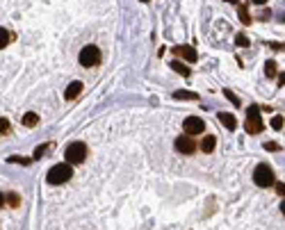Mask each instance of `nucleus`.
I'll return each instance as SVG.
<instances>
[{"label":"nucleus","mask_w":285,"mask_h":230,"mask_svg":"<svg viewBox=\"0 0 285 230\" xmlns=\"http://www.w3.org/2000/svg\"><path fill=\"white\" fill-rule=\"evenodd\" d=\"M7 44H9V32L0 28V48H5Z\"/></svg>","instance_id":"18"},{"label":"nucleus","mask_w":285,"mask_h":230,"mask_svg":"<svg viewBox=\"0 0 285 230\" xmlns=\"http://www.w3.org/2000/svg\"><path fill=\"white\" fill-rule=\"evenodd\" d=\"M64 157H67V164H80L87 160V146H84L83 141H73V144H68L67 150H64Z\"/></svg>","instance_id":"3"},{"label":"nucleus","mask_w":285,"mask_h":230,"mask_svg":"<svg viewBox=\"0 0 285 230\" xmlns=\"http://www.w3.org/2000/svg\"><path fill=\"white\" fill-rule=\"evenodd\" d=\"M235 44H237V46H242V48H247V46H249L247 34H237V37H235Z\"/></svg>","instance_id":"20"},{"label":"nucleus","mask_w":285,"mask_h":230,"mask_svg":"<svg viewBox=\"0 0 285 230\" xmlns=\"http://www.w3.org/2000/svg\"><path fill=\"white\" fill-rule=\"evenodd\" d=\"M274 187H276V194L285 196V185H283V182H274Z\"/></svg>","instance_id":"24"},{"label":"nucleus","mask_w":285,"mask_h":230,"mask_svg":"<svg viewBox=\"0 0 285 230\" xmlns=\"http://www.w3.org/2000/svg\"><path fill=\"white\" fill-rule=\"evenodd\" d=\"M71 176H73V166H71V164H55L53 169L48 171L46 180H48L50 185H64V182L71 180Z\"/></svg>","instance_id":"1"},{"label":"nucleus","mask_w":285,"mask_h":230,"mask_svg":"<svg viewBox=\"0 0 285 230\" xmlns=\"http://www.w3.org/2000/svg\"><path fill=\"white\" fill-rule=\"evenodd\" d=\"M9 205H14V208H16V205H18V196H16V194H9Z\"/></svg>","instance_id":"26"},{"label":"nucleus","mask_w":285,"mask_h":230,"mask_svg":"<svg viewBox=\"0 0 285 230\" xmlns=\"http://www.w3.org/2000/svg\"><path fill=\"white\" fill-rule=\"evenodd\" d=\"M176 150H178V153H183V155H192V153L196 150L194 139H192L189 134H180L178 139H176Z\"/></svg>","instance_id":"7"},{"label":"nucleus","mask_w":285,"mask_h":230,"mask_svg":"<svg viewBox=\"0 0 285 230\" xmlns=\"http://www.w3.org/2000/svg\"><path fill=\"white\" fill-rule=\"evenodd\" d=\"M281 212H283V214H285V200H283V203H281Z\"/></svg>","instance_id":"32"},{"label":"nucleus","mask_w":285,"mask_h":230,"mask_svg":"<svg viewBox=\"0 0 285 230\" xmlns=\"http://www.w3.org/2000/svg\"><path fill=\"white\" fill-rule=\"evenodd\" d=\"M237 14H240V18H242V23H244V25H251V16H249V12H247V7H244V5H237Z\"/></svg>","instance_id":"16"},{"label":"nucleus","mask_w":285,"mask_h":230,"mask_svg":"<svg viewBox=\"0 0 285 230\" xmlns=\"http://www.w3.org/2000/svg\"><path fill=\"white\" fill-rule=\"evenodd\" d=\"M139 2H149V0H139Z\"/></svg>","instance_id":"33"},{"label":"nucleus","mask_w":285,"mask_h":230,"mask_svg":"<svg viewBox=\"0 0 285 230\" xmlns=\"http://www.w3.org/2000/svg\"><path fill=\"white\" fill-rule=\"evenodd\" d=\"M173 55H178V57H183L185 62H196L199 60V55H196V50H194V46H176L173 48Z\"/></svg>","instance_id":"8"},{"label":"nucleus","mask_w":285,"mask_h":230,"mask_svg":"<svg viewBox=\"0 0 285 230\" xmlns=\"http://www.w3.org/2000/svg\"><path fill=\"white\" fill-rule=\"evenodd\" d=\"M48 148V144H44V146H39V148H34V157H41L44 155V150Z\"/></svg>","instance_id":"25"},{"label":"nucleus","mask_w":285,"mask_h":230,"mask_svg":"<svg viewBox=\"0 0 285 230\" xmlns=\"http://www.w3.org/2000/svg\"><path fill=\"white\" fill-rule=\"evenodd\" d=\"M80 91H83V82H71V84H68L67 87V91H64V98H67V100H73V98H78L80 96Z\"/></svg>","instance_id":"9"},{"label":"nucleus","mask_w":285,"mask_h":230,"mask_svg":"<svg viewBox=\"0 0 285 230\" xmlns=\"http://www.w3.org/2000/svg\"><path fill=\"white\" fill-rule=\"evenodd\" d=\"M7 132H9V121L0 116V137H2V134H7Z\"/></svg>","instance_id":"19"},{"label":"nucleus","mask_w":285,"mask_h":230,"mask_svg":"<svg viewBox=\"0 0 285 230\" xmlns=\"http://www.w3.org/2000/svg\"><path fill=\"white\" fill-rule=\"evenodd\" d=\"M253 182L258 187H271L274 182H276V178H274V171L267 166V164H258L253 171Z\"/></svg>","instance_id":"4"},{"label":"nucleus","mask_w":285,"mask_h":230,"mask_svg":"<svg viewBox=\"0 0 285 230\" xmlns=\"http://www.w3.org/2000/svg\"><path fill=\"white\" fill-rule=\"evenodd\" d=\"M263 116H260V107L258 105H249L247 110V123H244V130L249 134H260L263 132Z\"/></svg>","instance_id":"2"},{"label":"nucleus","mask_w":285,"mask_h":230,"mask_svg":"<svg viewBox=\"0 0 285 230\" xmlns=\"http://www.w3.org/2000/svg\"><path fill=\"white\" fill-rule=\"evenodd\" d=\"M217 146V137L215 134H205L201 139V153H212Z\"/></svg>","instance_id":"10"},{"label":"nucleus","mask_w":285,"mask_h":230,"mask_svg":"<svg viewBox=\"0 0 285 230\" xmlns=\"http://www.w3.org/2000/svg\"><path fill=\"white\" fill-rule=\"evenodd\" d=\"M169 66L173 68V71H176V73H180V75H185V78H187L189 73H192V71H189V66H185V64H183V62H178V60H173V62H169Z\"/></svg>","instance_id":"12"},{"label":"nucleus","mask_w":285,"mask_h":230,"mask_svg":"<svg viewBox=\"0 0 285 230\" xmlns=\"http://www.w3.org/2000/svg\"><path fill=\"white\" fill-rule=\"evenodd\" d=\"M271 48L274 50H285V44H271Z\"/></svg>","instance_id":"27"},{"label":"nucleus","mask_w":285,"mask_h":230,"mask_svg":"<svg viewBox=\"0 0 285 230\" xmlns=\"http://www.w3.org/2000/svg\"><path fill=\"white\" fill-rule=\"evenodd\" d=\"M271 128H274V130H281V128H283V116H274V119H271Z\"/></svg>","instance_id":"21"},{"label":"nucleus","mask_w":285,"mask_h":230,"mask_svg":"<svg viewBox=\"0 0 285 230\" xmlns=\"http://www.w3.org/2000/svg\"><path fill=\"white\" fill-rule=\"evenodd\" d=\"M226 2H231V5H235V7L240 5V0H226Z\"/></svg>","instance_id":"29"},{"label":"nucleus","mask_w":285,"mask_h":230,"mask_svg":"<svg viewBox=\"0 0 285 230\" xmlns=\"http://www.w3.org/2000/svg\"><path fill=\"white\" fill-rule=\"evenodd\" d=\"M278 84H281V87L285 84V73H281V75H278Z\"/></svg>","instance_id":"28"},{"label":"nucleus","mask_w":285,"mask_h":230,"mask_svg":"<svg viewBox=\"0 0 285 230\" xmlns=\"http://www.w3.org/2000/svg\"><path fill=\"white\" fill-rule=\"evenodd\" d=\"M251 2H255V5H265L267 0H251Z\"/></svg>","instance_id":"30"},{"label":"nucleus","mask_w":285,"mask_h":230,"mask_svg":"<svg viewBox=\"0 0 285 230\" xmlns=\"http://www.w3.org/2000/svg\"><path fill=\"white\" fill-rule=\"evenodd\" d=\"M2 203H5V196H2V194H0V208H2Z\"/></svg>","instance_id":"31"},{"label":"nucleus","mask_w":285,"mask_h":230,"mask_svg":"<svg viewBox=\"0 0 285 230\" xmlns=\"http://www.w3.org/2000/svg\"><path fill=\"white\" fill-rule=\"evenodd\" d=\"M278 73V66H276V62L269 60V62H265V75L267 78H274V75Z\"/></svg>","instance_id":"15"},{"label":"nucleus","mask_w":285,"mask_h":230,"mask_svg":"<svg viewBox=\"0 0 285 230\" xmlns=\"http://www.w3.org/2000/svg\"><path fill=\"white\" fill-rule=\"evenodd\" d=\"M265 150H281V146H278L276 141H267V144H265Z\"/></svg>","instance_id":"22"},{"label":"nucleus","mask_w":285,"mask_h":230,"mask_svg":"<svg viewBox=\"0 0 285 230\" xmlns=\"http://www.w3.org/2000/svg\"><path fill=\"white\" fill-rule=\"evenodd\" d=\"M173 98H178V100H196L199 94H194V91H176Z\"/></svg>","instance_id":"14"},{"label":"nucleus","mask_w":285,"mask_h":230,"mask_svg":"<svg viewBox=\"0 0 285 230\" xmlns=\"http://www.w3.org/2000/svg\"><path fill=\"white\" fill-rule=\"evenodd\" d=\"M183 128H185V134L194 137V134H201L203 132L205 123H203L201 116H187V119H185V123H183Z\"/></svg>","instance_id":"6"},{"label":"nucleus","mask_w":285,"mask_h":230,"mask_svg":"<svg viewBox=\"0 0 285 230\" xmlns=\"http://www.w3.org/2000/svg\"><path fill=\"white\" fill-rule=\"evenodd\" d=\"M217 119L224 123V128H228V130H235L237 128V121H235V116L233 114H228V112H219Z\"/></svg>","instance_id":"11"},{"label":"nucleus","mask_w":285,"mask_h":230,"mask_svg":"<svg viewBox=\"0 0 285 230\" xmlns=\"http://www.w3.org/2000/svg\"><path fill=\"white\" fill-rule=\"evenodd\" d=\"M9 162H18V164H30L28 157H9Z\"/></svg>","instance_id":"23"},{"label":"nucleus","mask_w":285,"mask_h":230,"mask_svg":"<svg viewBox=\"0 0 285 230\" xmlns=\"http://www.w3.org/2000/svg\"><path fill=\"white\" fill-rule=\"evenodd\" d=\"M224 96H226V98H228V100H231V103H233V105H237V107H240V98L235 96V94H233V91H231V89H224Z\"/></svg>","instance_id":"17"},{"label":"nucleus","mask_w":285,"mask_h":230,"mask_svg":"<svg viewBox=\"0 0 285 230\" xmlns=\"http://www.w3.org/2000/svg\"><path fill=\"white\" fill-rule=\"evenodd\" d=\"M80 64L84 68H91V66H98L101 64V50L96 46H84L80 50Z\"/></svg>","instance_id":"5"},{"label":"nucleus","mask_w":285,"mask_h":230,"mask_svg":"<svg viewBox=\"0 0 285 230\" xmlns=\"http://www.w3.org/2000/svg\"><path fill=\"white\" fill-rule=\"evenodd\" d=\"M39 123V116L34 114V112H28L25 116H23V126H28V128H34Z\"/></svg>","instance_id":"13"}]
</instances>
